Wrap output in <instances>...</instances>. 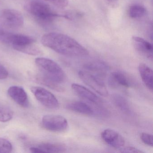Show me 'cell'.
<instances>
[{
	"label": "cell",
	"instance_id": "obj_1",
	"mask_svg": "<svg viewBox=\"0 0 153 153\" xmlns=\"http://www.w3.org/2000/svg\"><path fill=\"white\" fill-rule=\"evenodd\" d=\"M42 44L57 53L69 57H83L88 55L86 48L71 37L62 33H50L43 36Z\"/></svg>",
	"mask_w": 153,
	"mask_h": 153
},
{
	"label": "cell",
	"instance_id": "obj_2",
	"mask_svg": "<svg viewBox=\"0 0 153 153\" xmlns=\"http://www.w3.org/2000/svg\"><path fill=\"white\" fill-rule=\"evenodd\" d=\"M26 11L43 26H48L60 16L42 0H29L25 6Z\"/></svg>",
	"mask_w": 153,
	"mask_h": 153
},
{
	"label": "cell",
	"instance_id": "obj_3",
	"mask_svg": "<svg viewBox=\"0 0 153 153\" xmlns=\"http://www.w3.org/2000/svg\"><path fill=\"white\" fill-rule=\"evenodd\" d=\"M35 63L43 76L47 78L62 84L65 81L66 75L60 66L54 61L45 58H37Z\"/></svg>",
	"mask_w": 153,
	"mask_h": 153
},
{
	"label": "cell",
	"instance_id": "obj_4",
	"mask_svg": "<svg viewBox=\"0 0 153 153\" xmlns=\"http://www.w3.org/2000/svg\"><path fill=\"white\" fill-rule=\"evenodd\" d=\"M24 25L23 16L17 10H4L0 14V26L2 29L16 30L21 28Z\"/></svg>",
	"mask_w": 153,
	"mask_h": 153
},
{
	"label": "cell",
	"instance_id": "obj_5",
	"mask_svg": "<svg viewBox=\"0 0 153 153\" xmlns=\"http://www.w3.org/2000/svg\"><path fill=\"white\" fill-rule=\"evenodd\" d=\"M0 42L11 45L13 48L30 44L35 43L36 40L33 37L25 35L16 34L0 28Z\"/></svg>",
	"mask_w": 153,
	"mask_h": 153
},
{
	"label": "cell",
	"instance_id": "obj_6",
	"mask_svg": "<svg viewBox=\"0 0 153 153\" xmlns=\"http://www.w3.org/2000/svg\"><path fill=\"white\" fill-rule=\"evenodd\" d=\"M42 125L45 129L54 132L65 131L68 127L66 118L55 114L44 115L42 119Z\"/></svg>",
	"mask_w": 153,
	"mask_h": 153
},
{
	"label": "cell",
	"instance_id": "obj_7",
	"mask_svg": "<svg viewBox=\"0 0 153 153\" xmlns=\"http://www.w3.org/2000/svg\"><path fill=\"white\" fill-rule=\"evenodd\" d=\"M37 100L46 108L56 109L59 108V102L55 96L43 88L39 86L32 87L31 88Z\"/></svg>",
	"mask_w": 153,
	"mask_h": 153
},
{
	"label": "cell",
	"instance_id": "obj_8",
	"mask_svg": "<svg viewBox=\"0 0 153 153\" xmlns=\"http://www.w3.org/2000/svg\"><path fill=\"white\" fill-rule=\"evenodd\" d=\"M78 75L80 79L84 83L93 88L97 93L102 96H108V90L102 79L85 70L79 71Z\"/></svg>",
	"mask_w": 153,
	"mask_h": 153
},
{
	"label": "cell",
	"instance_id": "obj_9",
	"mask_svg": "<svg viewBox=\"0 0 153 153\" xmlns=\"http://www.w3.org/2000/svg\"><path fill=\"white\" fill-rule=\"evenodd\" d=\"M101 137L105 143L114 148L120 149L125 145L124 138L114 130H104L101 133Z\"/></svg>",
	"mask_w": 153,
	"mask_h": 153
},
{
	"label": "cell",
	"instance_id": "obj_10",
	"mask_svg": "<svg viewBox=\"0 0 153 153\" xmlns=\"http://www.w3.org/2000/svg\"><path fill=\"white\" fill-rule=\"evenodd\" d=\"M8 94L17 104L25 108L28 107L29 101L26 92L22 87L12 86L8 89Z\"/></svg>",
	"mask_w": 153,
	"mask_h": 153
},
{
	"label": "cell",
	"instance_id": "obj_11",
	"mask_svg": "<svg viewBox=\"0 0 153 153\" xmlns=\"http://www.w3.org/2000/svg\"><path fill=\"white\" fill-rule=\"evenodd\" d=\"M71 87L73 92L80 98L97 105L101 103V100L100 98L84 86L73 83L71 85Z\"/></svg>",
	"mask_w": 153,
	"mask_h": 153
},
{
	"label": "cell",
	"instance_id": "obj_12",
	"mask_svg": "<svg viewBox=\"0 0 153 153\" xmlns=\"http://www.w3.org/2000/svg\"><path fill=\"white\" fill-rule=\"evenodd\" d=\"M131 41L134 48L139 53L152 61L153 46L151 43L138 36H133Z\"/></svg>",
	"mask_w": 153,
	"mask_h": 153
},
{
	"label": "cell",
	"instance_id": "obj_13",
	"mask_svg": "<svg viewBox=\"0 0 153 153\" xmlns=\"http://www.w3.org/2000/svg\"><path fill=\"white\" fill-rule=\"evenodd\" d=\"M85 70L97 77L103 79L109 70V67L105 62L100 61L92 62L84 66Z\"/></svg>",
	"mask_w": 153,
	"mask_h": 153
},
{
	"label": "cell",
	"instance_id": "obj_14",
	"mask_svg": "<svg viewBox=\"0 0 153 153\" xmlns=\"http://www.w3.org/2000/svg\"><path fill=\"white\" fill-rule=\"evenodd\" d=\"M109 85L113 88L122 87L128 88L131 87L132 83L129 78L121 71H114L110 75Z\"/></svg>",
	"mask_w": 153,
	"mask_h": 153
},
{
	"label": "cell",
	"instance_id": "obj_15",
	"mask_svg": "<svg viewBox=\"0 0 153 153\" xmlns=\"http://www.w3.org/2000/svg\"><path fill=\"white\" fill-rule=\"evenodd\" d=\"M66 108L68 110L85 115H92L94 111L89 105L82 101H74L67 104Z\"/></svg>",
	"mask_w": 153,
	"mask_h": 153
},
{
	"label": "cell",
	"instance_id": "obj_16",
	"mask_svg": "<svg viewBox=\"0 0 153 153\" xmlns=\"http://www.w3.org/2000/svg\"><path fill=\"white\" fill-rule=\"evenodd\" d=\"M139 71L142 81L149 90L153 91V71L152 69L145 63H140Z\"/></svg>",
	"mask_w": 153,
	"mask_h": 153
},
{
	"label": "cell",
	"instance_id": "obj_17",
	"mask_svg": "<svg viewBox=\"0 0 153 153\" xmlns=\"http://www.w3.org/2000/svg\"><path fill=\"white\" fill-rule=\"evenodd\" d=\"M38 147L43 152L63 153L67 150L66 146L64 144L58 142H44L40 144Z\"/></svg>",
	"mask_w": 153,
	"mask_h": 153
},
{
	"label": "cell",
	"instance_id": "obj_18",
	"mask_svg": "<svg viewBox=\"0 0 153 153\" xmlns=\"http://www.w3.org/2000/svg\"><path fill=\"white\" fill-rule=\"evenodd\" d=\"M111 99L114 104L123 112L127 114L131 113L130 105L125 97L119 94H114Z\"/></svg>",
	"mask_w": 153,
	"mask_h": 153
},
{
	"label": "cell",
	"instance_id": "obj_19",
	"mask_svg": "<svg viewBox=\"0 0 153 153\" xmlns=\"http://www.w3.org/2000/svg\"><path fill=\"white\" fill-rule=\"evenodd\" d=\"M34 78L36 82L41 85L45 86L57 92H64V88L60 84L47 78L42 74L36 75L35 76Z\"/></svg>",
	"mask_w": 153,
	"mask_h": 153
},
{
	"label": "cell",
	"instance_id": "obj_20",
	"mask_svg": "<svg viewBox=\"0 0 153 153\" xmlns=\"http://www.w3.org/2000/svg\"><path fill=\"white\" fill-rule=\"evenodd\" d=\"M146 14V9L145 7L140 4H133L129 8V16L132 19L140 18L145 16Z\"/></svg>",
	"mask_w": 153,
	"mask_h": 153
},
{
	"label": "cell",
	"instance_id": "obj_21",
	"mask_svg": "<svg viewBox=\"0 0 153 153\" xmlns=\"http://www.w3.org/2000/svg\"><path fill=\"white\" fill-rule=\"evenodd\" d=\"M15 50L21 52L23 53H26L31 55H37L41 54L42 51L39 47L35 45L34 43L30 44L21 46L14 47Z\"/></svg>",
	"mask_w": 153,
	"mask_h": 153
},
{
	"label": "cell",
	"instance_id": "obj_22",
	"mask_svg": "<svg viewBox=\"0 0 153 153\" xmlns=\"http://www.w3.org/2000/svg\"><path fill=\"white\" fill-rule=\"evenodd\" d=\"M13 114V111L9 107L0 103V122H7L10 120Z\"/></svg>",
	"mask_w": 153,
	"mask_h": 153
},
{
	"label": "cell",
	"instance_id": "obj_23",
	"mask_svg": "<svg viewBox=\"0 0 153 153\" xmlns=\"http://www.w3.org/2000/svg\"><path fill=\"white\" fill-rule=\"evenodd\" d=\"M12 149V144L8 140L0 137V153H10Z\"/></svg>",
	"mask_w": 153,
	"mask_h": 153
},
{
	"label": "cell",
	"instance_id": "obj_24",
	"mask_svg": "<svg viewBox=\"0 0 153 153\" xmlns=\"http://www.w3.org/2000/svg\"><path fill=\"white\" fill-rule=\"evenodd\" d=\"M140 138L144 144L149 146H153V136L152 134L142 132L140 134Z\"/></svg>",
	"mask_w": 153,
	"mask_h": 153
},
{
	"label": "cell",
	"instance_id": "obj_25",
	"mask_svg": "<svg viewBox=\"0 0 153 153\" xmlns=\"http://www.w3.org/2000/svg\"><path fill=\"white\" fill-rule=\"evenodd\" d=\"M54 6L60 8H64L68 5V0H45Z\"/></svg>",
	"mask_w": 153,
	"mask_h": 153
},
{
	"label": "cell",
	"instance_id": "obj_26",
	"mask_svg": "<svg viewBox=\"0 0 153 153\" xmlns=\"http://www.w3.org/2000/svg\"><path fill=\"white\" fill-rule=\"evenodd\" d=\"M122 153H143V151H141L140 149L134 147L128 146L123 148L120 150Z\"/></svg>",
	"mask_w": 153,
	"mask_h": 153
},
{
	"label": "cell",
	"instance_id": "obj_27",
	"mask_svg": "<svg viewBox=\"0 0 153 153\" xmlns=\"http://www.w3.org/2000/svg\"><path fill=\"white\" fill-rule=\"evenodd\" d=\"M8 76V72L6 68L0 63V79H4L7 78Z\"/></svg>",
	"mask_w": 153,
	"mask_h": 153
},
{
	"label": "cell",
	"instance_id": "obj_28",
	"mask_svg": "<svg viewBox=\"0 0 153 153\" xmlns=\"http://www.w3.org/2000/svg\"><path fill=\"white\" fill-rule=\"evenodd\" d=\"M104 1L109 7L112 8L118 7L119 5V0H104Z\"/></svg>",
	"mask_w": 153,
	"mask_h": 153
},
{
	"label": "cell",
	"instance_id": "obj_29",
	"mask_svg": "<svg viewBox=\"0 0 153 153\" xmlns=\"http://www.w3.org/2000/svg\"><path fill=\"white\" fill-rule=\"evenodd\" d=\"M30 151L33 153H43L42 150L37 147H32L30 148Z\"/></svg>",
	"mask_w": 153,
	"mask_h": 153
}]
</instances>
